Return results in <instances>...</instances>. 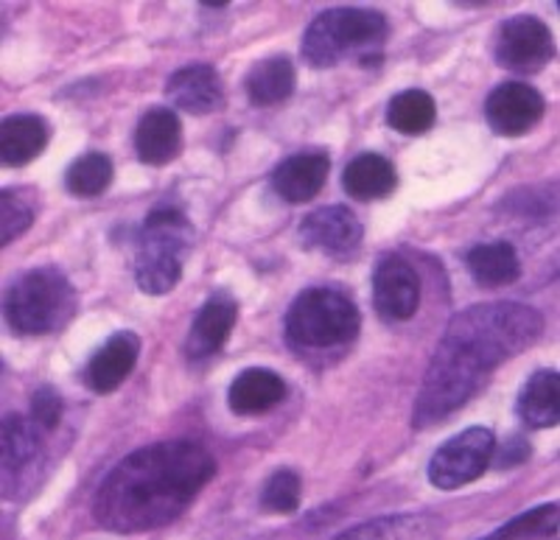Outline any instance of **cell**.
<instances>
[{
    "label": "cell",
    "mask_w": 560,
    "mask_h": 540,
    "mask_svg": "<svg viewBox=\"0 0 560 540\" xmlns=\"http://www.w3.org/2000/svg\"><path fill=\"white\" fill-rule=\"evenodd\" d=\"M389 37V20L376 9H325L303 34V59L312 68L328 70L342 62L376 68Z\"/></svg>",
    "instance_id": "3957f363"
},
{
    "label": "cell",
    "mask_w": 560,
    "mask_h": 540,
    "mask_svg": "<svg viewBox=\"0 0 560 540\" xmlns=\"http://www.w3.org/2000/svg\"><path fill=\"white\" fill-rule=\"evenodd\" d=\"M373 305L384 322H409L420 308V274L401 253L384 255L373 272Z\"/></svg>",
    "instance_id": "9c48e42d"
},
{
    "label": "cell",
    "mask_w": 560,
    "mask_h": 540,
    "mask_svg": "<svg viewBox=\"0 0 560 540\" xmlns=\"http://www.w3.org/2000/svg\"><path fill=\"white\" fill-rule=\"evenodd\" d=\"M364 238V227L359 216L345 204L312 210L300 222V242L312 253H323L328 258H350Z\"/></svg>",
    "instance_id": "30bf717a"
},
{
    "label": "cell",
    "mask_w": 560,
    "mask_h": 540,
    "mask_svg": "<svg viewBox=\"0 0 560 540\" xmlns=\"http://www.w3.org/2000/svg\"><path fill=\"white\" fill-rule=\"evenodd\" d=\"M140 359V337L135 331H118L90 356L84 367V387L96 395H109L132 375Z\"/></svg>",
    "instance_id": "4fadbf2b"
},
{
    "label": "cell",
    "mask_w": 560,
    "mask_h": 540,
    "mask_svg": "<svg viewBox=\"0 0 560 540\" xmlns=\"http://www.w3.org/2000/svg\"><path fill=\"white\" fill-rule=\"evenodd\" d=\"M51 140V127L43 115H7L0 124V160L7 168H23L45 152Z\"/></svg>",
    "instance_id": "e0dca14e"
},
{
    "label": "cell",
    "mask_w": 560,
    "mask_h": 540,
    "mask_svg": "<svg viewBox=\"0 0 560 540\" xmlns=\"http://www.w3.org/2000/svg\"><path fill=\"white\" fill-rule=\"evenodd\" d=\"M289 348L298 353H328L357 342L362 314L339 289L314 286L300 292L283 319Z\"/></svg>",
    "instance_id": "5b68a950"
},
{
    "label": "cell",
    "mask_w": 560,
    "mask_h": 540,
    "mask_svg": "<svg viewBox=\"0 0 560 540\" xmlns=\"http://www.w3.org/2000/svg\"><path fill=\"white\" fill-rule=\"evenodd\" d=\"M438 121V104L427 90H401L387 104V124L401 134H423Z\"/></svg>",
    "instance_id": "cb8c5ba5"
},
{
    "label": "cell",
    "mask_w": 560,
    "mask_h": 540,
    "mask_svg": "<svg viewBox=\"0 0 560 540\" xmlns=\"http://www.w3.org/2000/svg\"><path fill=\"white\" fill-rule=\"evenodd\" d=\"M518 420L527 429H555L560 420V378L555 369H535L518 392Z\"/></svg>",
    "instance_id": "7402d4cb"
},
{
    "label": "cell",
    "mask_w": 560,
    "mask_h": 540,
    "mask_svg": "<svg viewBox=\"0 0 560 540\" xmlns=\"http://www.w3.org/2000/svg\"><path fill=\"white\" fill-rule=\"evenodd\" d=\"M238 322V303L228 294H210L191 322L185 339V356L191 362H202L228 344L230 333Z\"/></svg>",
    "instance_id": "5bb4252c"
},
{
    "label": "cell",
    "mask_w": 560,
    "mask_h": 540,
    "mask_svg": "<svg viewBox=\"0 0 560 540\" xmlns=\"http://www.w3.org/2000/svg\"><path fill=\"white\" fill-rule=\"evenodd\" d=\"M497 454V434L471 426L440 445L429 459V482L438 490H457L477 482Z\"/></svg>",
    "instance_id": "52a82bcc"
},
{
    "label": "cell",
    "mask_w": 560,
    "mask_h": 540,
    "mask_svg": "<svg viewBox=\"0 0 560 540\" xmlns=\"http://www.w3.org/2000/svg\"><path fill=\"white\" fill-rule=\"evenodd\" d=\"M217 477V459L191 439L143 445L98 484L93 518L118 535L152 532L174 524Z\"/></svg>",
    "instance_id": "7a4b0ae2"
},
{
    "label": "cell",
    "mask_w": 560,
    "mask_h": 540,
    "mask_svg": "<svg viewBox=\"0 0 560 540\" xmlns=\"http://www.w3.org/2000/svg\"><path fill=\"white\" fill-rule=\"evenodd\" d=\"M28 414H32V418L37 420L39 426H43L48 434L57 432L65 414L62 395H59L54 387H48V384H43V387L32 395V412Z\"/></svg>",
    "instance_id": "f1b7e54d"
},
{
    "label": "cell",
    "mask_w": 560,
    "mask_h": 540,
    "mask_svg": "<svg viewBox=\"0 0 560 540\" xmlns=\"http://www.w3.org/2000/svg\"><path fill=\"white\" fill-rule=\"evenodd\" d=\"M465 267L471 272L474 283L482 289H502L522 278V261L513 244L490 242L477 244L465 255Z\"/></svg>",
    "instance_id": "603a6c76"
},
{
    "label": "cell",
    "mask_w": 560,
    "mask_h": 540,
    "mask_svg": "<svg viewBox=\"0 0 560 540\" xmlns=\"http://www.w3.org/2000/svg\"><path fill=\"white\" fill-rule=\"evenodd\" d=\"M34 219H37V202H34L32 191L7 188L0 193V244L3 247L18 242L32 227Z\"/></svg>",
    "instance_id": "484cf974"
},
{
    "label": "cell",
    "mask_w": 560,
    "mask_h": 540,
    "mask_svg": "<svg viewBox=\"0 0 560 540\" xmlns=\"http://www.w3.org/2000/svg\"><path fill=\"white\" fill-rule=\"evenodd\" d=\"M303 479L292 468H278L261 488V507L275 515H289L300 507Z\"/></svg>",
    "instance_id": "4316f807"
},
{
    "label": "cell",
    "mask_w": 560,
    "mask_h": 540,
    "mask_svg": "<svg viewBox=\"0 0 560 540\" xmlns=\"http://www.w3.org/2000/svg\"><path fill=\"white\" fill-rule=\"evenodd\" d=\"M493 57L510 73H538L555 57V43L549 26L533 14H516L504 20L493 37Z\"/></svg>",
    "instance_id": "ba28073f"
},
{
    "label": "cell",
    "mask_w": 560,
    "mask_h": 540,
    "mask_svg": "<svg viewBox=\"0 0 560 540\" xmlns=\"http://www.w3.org/2000/svg\"><path fill=\"white\" fill-rule=\"evenodd\" d=\"M79 312V294L68 274L54 267L28 269L9 283L3 314L18 337H48L62 331Z\"/></svg>",
    "instance_id": "8992f818"
},
{
    "label": "cell",
    "mask_w": 560,
    "mask_h": 540,
    "mask_svg": "<svg viewBox=\"0 0 560 540\" xmlns=\"http://www.w3.org/2000/svg\"><path fill=\"white\" fill-rule=\"evenodd\" d=\"M547 113V102L535 87L524 82H504L493 87L485 102V118L502 138H522Z\"/></svg>",
    "instance_id": "8fae6325"
},
{
    "label": "cell",
    "mask_w": 560,
    "mask_h": 540,
    "mask_svg": "<svg viewBox=\"0 0 560 540\" xmlns=\"http://www.w3.org/2000/svg\"><path fill=\"white\" fill-rule=\"evenodd\" d=\"M524 459H529V443L522 437H513L508 439V445L502 448V454H493V459L490 462H497V468H513V465L524 462Z\"/></svg>",
    "instance_id": "4dcf8cb0"
},
{
    "label": "cell",
    "mask_w": 560,
    "mask_h": 540,
    "mask_svg": "<svg viewBox=\"0 0 560 540\" xmlns=\"http://www.w3.org/2000/svg\"><path fill=\"white\" fill-rule=\"evenodd\" d=\"M555 535H558V502H549L516 515L513 521L499 527L493 538H555Z\"/></svg>",
    "instance_id": "83f0119b"
},
{
    "label": "cell",
    "mask_w": 560,
    "mask_h": 540,
    "mask_svg": "<svg viewBox=\"0 0 560 540\" xmlns=\"http://www.w3.org/2000/svg\"><path fill=\"white\" fill-rule=\"evenodd\" d=\"M135 152L147 166H168L183 152V121L172 107H152L140 115L132 134Z\"/></svg>",
    "instance_id": "9a60e30c"
},
{
    "label": "cell",
    "mask_w": 560,
    "mask_h": 540,
    "mask_svg": "<svg viewBox=\"0 0 560 540\" xmlns=\"http://www.w3.org/2000/svg\"><path fill=\"white\" fill-rule=\"evenodd\" d=\"M342 188L348 197L359 199V202L384 199L398 188V172H395L393 160H387L384 154L362 152L345 166Z\"/></svg>",
    "instance_id": "ffe728a7"
},
{
    "label": "cell",
    "mask_w": 560,
    "mask_h": 540,
    "mask_svg": "<svg viewBox=\"0 0 560 540\" xmlns=\"http://www.w3.org/2000/svg\"><path fill=\"white\" fill-rule=\"evenodd\" d=\"M298 87V70L289 57H267L249 68L244 79V93H247L253 107H278L289 102Z\"/></svg>",
    "instance_id": "44dd1931"
},
{
    "label": "cell",
    "mask_w": 560,
    "mask_h": 540,
    "mask_svg": "<svg viewBox=\"0 0 560 540\" xmlns=\"http://www.w3.org/2000/svg\"><path fill=\"white\" fill-rule=\"evenodd\" d=\"M194 224L174 204L154 208L135 236V283L149 297H163L183 278L191 258Z\"/></svg>",
    "instance_id": "277c9868"
},
{
    "label": "cell",
    "mask_w": 560,
    "mask_h": 540,
    "mask_svg": "<svg viewBox=\"0 0 560 540\" xmlns=\"http://www.w3.org/2000/svg\"><path fill=\"white\" fill-rule=\"evenodd\" d=\"M113 160L102 152H88L77 157L65 172V191L77 199L102 197L113 185Z\"/></svg>",
    "instance_id": "d4e9b609"
},
{
    "label": "cell",
    "mask_w": 560,
    "mask_h": 540,
    "mask_svg": "<svg viewBox=\"0 0 560 540\" xmlns=\"http://www.w3.org/2000/svg\"><path fill=\"white\" fill-rule=\"evenodd\" d=\"M541 331L544 317L524 303H479L452 317L423 375L412 426L423 432L463 409Z\"/></svg>",
    "instance_id": "6da1fadb"
},
{
    "label": "cell",
    "mask_w": 560,
    "mask_h": 540,
    "mask_svg": "<svg viewBox=\"0 0 560 540\" xmlns=\"http://www.w3.org/2000/svg\"><path fill=\"white\" fill-rule=\"evenodd\" d=\"M331 174V157L319 149L289 154L272 172V188L283 202L306 204L317 197Z\"/></svg>",
    "instance_id": "7c38bea8"
},
{
    "label": "cell",
    "mask_w": 560,
    "mask_h": 540,
    "mask_svg": "<svg viewBox=\"0 0 560 540\" xmlns=\"http://www.w3.org/2000/svg\"><path fill=\"white\" fill-rule=\"evenodd\" d=\"M45 429L28 414H9L3 420V479L26 477L43 454Z\"/></svg>",
    "instance_id": "d6986e66"
},
{
    "label": "cell",
    "mask_w": 560,
    "mask_h": 540,
    "mask_svg": "<svg viewBox=\"0 0 560 540\" xmlns=\"http://www.w3.org/2000/svg\"><path fill=\"white\" fill-rule=\"evenodd\" d=\"M287 398V381L269 367H247L233 378L228 389V403L236 414L255 418L280 407Z\"/></svg>",
    "instance_id": "ac0fdd59"
},
{
    "label": "cell",
    "mask_w": 560,
    "mask_h": 540,
    "mask_svg": "<svg viewBox=\"0 0 560 540\" xmlns=\"http://www.w3.org/2000/svg\"><path fill=\"white\" fill-rule=\"evenodd\" d=\"M418 532V527L412 524L409 515H384V518H376L373 524H362V527L345 529V538H387V535H409Z\"/></svg>",
    "instance_id": "f546056e"
},
{
    "label": "cell",
    "mask_w": 560,
    "mask_h": 540,
    "mask_svg": "<svg viewBox=\"0 0 560 540\" xmlns=\"http://www.w3.org/2000/svg\"><path fill=\"white\" fill-rule=\"evenodd\" d=\"M166 96L183 113L210 115L224 107V84L213 64L194 62L168 77Z\"/></svg>",
    "instance_id": "2e32d148"
}]
</instances>
